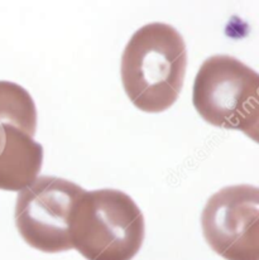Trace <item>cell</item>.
<instances>
[{"label":"cell","instance_id":"obj_7","mask_svg":"<svg viewBox=\"0 0 259 260\" xmlns=\"http://www.w3.org/2000/svg\"><path fill=\"white\" fill-rule=\"evenodd\" d=\"M0 125H12L35 137L37 108L30 93L20 85L0 81Z\"/></svg>","mask_w":259,"mask_h":260},{"label":"cell","instance_id":"obj_3","mask_svg":"<svg viewBox=\"0 0 259 260\" xmlns=\"http://www.w3.org/2000/svg\"><path fill=\"white\" fill-rule=\"evenodd\" d=\"M259 75L228 54L203 62L195 77L192 104L210 125L240 130L258 142Z\"/></svg>","mask_w":259,"mask_h":260},{"label":"cell","instance_id":"obj_1","mask_svg":"<svg viewBox=\"0 0 259 260\" xmlns=\"http://www.w3.org/2000/svg\"><path fill=\"white\" fill-rule=\"evenodd\" d=\"M187 67L183 37L167 23L153 22L132 36L121 54V82L144 113H162L180 96Z\"/></svg>","mask_w":259,"mask_h":260},{"label":"cell","instance_id":"obj_6","mask_svg":"<svg viewBox=\"0 0 259 260\" xmlns=\"http://www.w3.org/2000/svg\"><path fill=\"white\" fill-rule=\"evenodd\" d=\"M43 147L12 125H0V189L22 191L42 170Z\"/></svg>","mask_w":259,"mask_h":260},{"label":"cell","instance_id":"obj_5","mask_svg":"<svg viewBox=\"0 0 259 260\" xmlns=\"http://www.w3.org/2000/svg\"><path fill=\"white\" fill-rule=\"evenodd\" d=\"M204 238L225 260H259V189L228 186L207 200L201 214Z\"/></svg>","mask_w":259,"mask_h":260},{"label":"cell","instance_id":"obj_4","mask_svg":"<svg viewBox=\"0 0 259 260\" xmlns=\"http://www.w3.org/2000/svg\"><path fill=\"white\" fill-rule=\"evenodd\" d=\"M85 189L53 176H41L23 188L15 204V225L23 240L48 254L71 250L70 217Z\"/></svg>","mask_w":259,"mask_h":260},{"label":"cell","instance_id":"obj_2","mask_svg":"<svg viewBox=\"0 0 259 260\" xmlns=\"http://www.w3.org/2000/svg\"><path fill=\"white\" fill-rule=\"evenodd\" d=\"M144 235L141 209L119 189L85 191L70 217L72 249L87 260H132L141 250Z\"/></svg>","mask_w":259,"mask_h":260}]
</instances>
